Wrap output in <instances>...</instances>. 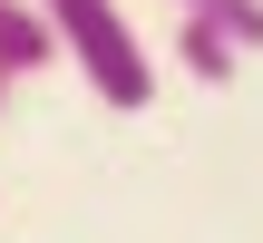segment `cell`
Segmentation results:
<instances>
[{
	"label": "cell",
	"instance_id": "1",
	"mask_svg": "<svg viewBox=\"0 0 263 243\" xmlns=\"http://www.w3.org/2000/svg\"><path fill=\"white\" fill-rule=\"evenodd\" d=\"M49 10V29H59V58H78V78L107 97V107H146L156 97V58L137 49V29H127V10L117 0H39Z\"/></svg>",
	"mask_w": 263,
	"mask_h": 243
},
{
	"label": "cell",
	"instance_id": "2",
	"mask_svg": "<svg viewBox=\"0 0 263 243\" xmlns=\"http://www.w3.org/2000/svg\"><path fill=\"white\" fill-rule=\"evenodd\" d=\"M59 58V29H49V10L39 0H0V78L20 88V78H39Z\"/></svg>",
	"mask_w": 263,
	"mask_h": 243
},
{
	"label": "cell",
	"instance_id": "3",
	"mask_svg": "<svg viewBox=\"0 0 263 243\" xmlns=\"http://www.w3.org/2000/svg\"><path fill=\"white\" fill-rule=\"evenodd\" d=\"M244 58H254V49H244L234 29H215V19H176V68H185L195 88H234Z\"/></svg>",
	"mask_w": 263,
	"mask_h": 243
},
{
	"label": "cell",
	"instance_id": "4",
	"mask_svg": "<svg viewBox=\"0 0 263 243\" xmlns=\"http://www.w3.org/2000/svg\"><path fill=\"white\" fill-rule=\"evenodd\" d=\"M176 19H215V29H234L244 49H263V0H176Z\"/></svg>",
	"mask_w": 263,
	"mask_h": 243
},
{
	"label": "cell",
	"instance_id": "5",
	"mask_svg": "<svg viewBox=\"0 0 263 243\" xmlns=\"http://www.w3.org/2000/svg\"><path fill=\"white\" fill-rule=\"evenodd\" d=\"M0 107H10V78H0Z\"/></svg>",
	"mask_w": 263,
	"mask_h": 243
}]
</instances>
